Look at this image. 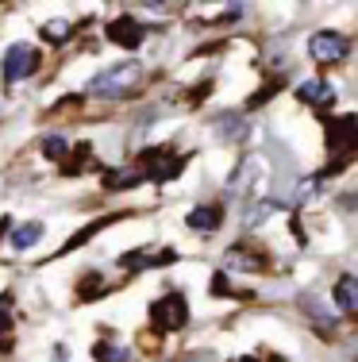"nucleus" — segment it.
Segmentation results:
<instances>
[{
    "instance_id": "f257e3e1",
    "label": "nucleus",
    "mask_w": 358,
    "mask_h": 362,
    "mask_svg": "<svg viewBox=\"0 0 358 362\" xmlns=\"http://www.w3.org/2000/svg\"><path fill=\"white\" fill-rule=\"evenodd\" d=\"M143 77L147 74H143L139 62H116L112 70L93 77L89 89H93V97H100V100H127L143 89Z\"/></svg>"
},
{
    "instance_id": "f03ea898",
    "label": "nucleus",
    "mask_w": 358,
    "mask_h": 362,
    "mask_svg": "<svg viewBox=\"0 0 358 362\" xmlns=\"http://www.w3.org/2000/svg\"><path fill=\"white\" fill-rule=\"evenodd\" d=\"M189 320V305H185L181 293H166L162 300L150 305V324H155V332H177V327H185Z\"/></svg>"
},
{
    "instance_id": "7ed1b4c3",
    "label": "nucleus",
    "mask_w": 358,
    "mask_h": 362,
    "mask_svg": "<svg viewBox=\"0 0 358 362\" xmlns=\"http://www.w3.org/2000/svg\"><path fill=\"white\" fill-rule=\"evenodd\" d=\"M39 70V50L28 47V42H16V47L4 50V81L16 85L23 81V77H31Z\"/></svg>"
},
{
    "instance_id": "20e7f679",
    "label": "nucleus",
    "mask_w": 358,
    "mask_h": 362,
    "mask_svg": "<svg viewBox=\"0 0 358 362\" xmlns=\"http://www.w3.org/2000/svg\"><path fill=\"white\" fill-rule=\"evenodd\" d=\"M266 177H270V170L262 166L258 158H246L243 166L235 170V177H232V193H239V197H258L262 189H266V185H262Z\"/></svg>"
},
{
    "instance_id": "39448f33",
    "label": "nucleus",
    "mask_w": 358,
    "mask_h": 362,
    "mask_svg": "<svg viewBox=\"0 0 358 362\" xmlns=\"http://www.w3.org/2000/svg\"><path fill=\"white\" fill-rule=\"evenodd\" d=\"M347 35H339V31H316V35L309 39V54L316 58V62H339V58H347Z\"/></svg>"
},
{
    "instance_id": "423d86ee",
    "label": "nucleus",
    "mask_w": 358,
    "mask_h": 362,
    "mask_svg": "<svg viewBox=\"0 0 358 362\" xmlns=\"http://www.w3.org/2000/svg\"><path fill=\"white\" fill-rule=\"evenodd\" d=\"M105 35H108V42H116V47L135 50V47L143 42V23L131 20V16H119V20H112V23L105 28Z\"/></svg>"
},
{
    "instance_id": "0eeeda50",
    "label": "nucleus",
    "mask_w": 358,
    "mask_h": 362,
    "mask_svg": "<svg viewBox=\"0 0 358 362\" xmlns=\"http://www.w3.org/2000/svg\"><path fill=\"white\" fill-rule=\"evenodd\" d=\"M181 170V158H174V151H166V146H158L155 154H147V162H143V174L150 181H169Z\"/></svg>"
},
{
    "instance_id": "6e6552de",
    "label": "nucleus",
    "mask_w": 358,
    "mask_h": 362,
    "mask_svg": "<svg viewBox=\"0 0 358 362\" xmlns=\"http://www.w3.org/2000/svg\"><path fill=\"white\" fill-rule=\"evenodd\" d=\"M328 143L335 146V151H351V143H354V116L328 119Z\"/></svg>"
},
{
    "instance_id": "1a4fd4ad",
    "label": "nucleus",
    "mask_w": 358,
    "mask_h": 362,
    "mask_svg": "<svg viewBox=\"0 0 358 362\" xmlns=\"http://www.w3.org/2000/svg\"><path fill=\"white\" fill-rule=\"evenodd\" d=\"M335 305L343 308V313H354L358 308V278L354 274H343V278L335 281Z\"/></svg>"
},
{
    "instance_id": "9d476101",
    "label": "nucleus",
    "mask_w": 358,
    "mask_h": 362,
    "mask_svg": "<svg viewBox=\"0 0 358 362\" xmlns=\"http://www.w3.org/2000/svg\"><path fill=\"white\" fill-rule=\"evenodd\" d=\"M42 239V223H20V228H12V235H8V243L16 247V251H28V247H35Z\"/></svg>"
},
{
    "instance_id": "9b49d317",
    "label": "nucleus",
    "mask_w": 358,
    "mask_h": 362,
    "mask_svg": "<svg viewBox=\"0 0 358 362\" xmlns=\"http://www.w3.org/2000/svg\"><path fill=\"white\" fill-rule=\"evenodd\" d=\"M297 97L309 100V105H331V89L323 81H304L301 89H297Z\"/></svg>"
},
{
    "instance_id": "f8f14e48",
    "label": "nucleus",
    "mask_w": 358,
    "mask_h": 362,
    "mask_svg": "<svg viewBox=\"0 0 358 362\" xmlns=\"http://www.w3.org/2000/svg\"><path fill=\"white\" fill-rule=\"evenodd\" d=\"M220 220H224V216H220V209H193L189 212V228H204V231H216L220 228Z\"/></svg>"
},
{
    "instance_id": "ddd939ff",
    "label": "nucleus",
    "mask_w": 358,
    "mask_h": 362,
    "mask_svg": "<svg viewBox=\"0 0 358 362\" xmlns=\"http://www.w3.org/2000/svg\"><path fill=\"white\" fill-rule=\"evenodd\" d=\"M8 293H0V351H8L12 347V339H8V335H12V305H8Z\"/></svg>"
},
{
    "instance_id": "4468645a",
    "label": "nucleus",
    "mask_w": 358,
    "mask_h": 362,
    "mask_svg": "<svg viewBox=\"0 0 358 362\" xmlns=\"http://www.w3.org/2000/svg\"><path fill=\"white\" fill-rule=\"evenodd\" d=\"M42 39H47V42H66V39H70V23H62V20L47 23V28H42Z\"/></svg>"
},
{
    "instance_id": "2eb2a0df",
    "label": "nucleus",
    "mask_w": 358,
    "mask_h": 362,
    "mask_svg": "<svg viewBox=\"0 0 358 362\" xmlns=\"http://www.w3.org/2000/svg\"><path fill=\"white\" fill-rule=\"evenodd\" d=\"M42 154H47V158H62V154H66V143L54 135V139H47V143H42Z\"/></svg>"
},
{
    "instance_id": "dca6fc26",
    "label": "nucleus",
    "mask_w": 358,
    "mask_h": 362,
    "mask_svg": "<svg viewBox=\"0 0 358 362\" xmlns=\"http://www.w3.org/2000/svg\"><path fill=\"white\" fill-rule=\"evenodd\" d=\"M4 231H8V220H0V235H4Z\"/></svg>"
}]
</instances>
